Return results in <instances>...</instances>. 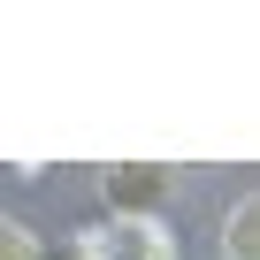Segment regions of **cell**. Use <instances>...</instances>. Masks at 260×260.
I'll return each instance as SVG.
<instances>
[{"mask_svg": "<svg viewBox=\"0 0 260 260\" xmlns=\"http://www.w3.org/2000/svg\"><path fill=\"white\" fill-rule=\"evenodd\" d=\"M222 260H260V191H245L230 214H222Z\"/></svg>", "mask_w": 260, "mask_h": 260, "instance_id": "6da1fadb", "label": "cell"}, {"mask_svg": "<svg viewBox=\"0 0 260 260\" xmlns=\"http://www.w3.org/2000/svg\"><path fill=\"white\" fill-rule=\"evenodd\" d=\"M169 184H176L169 169H115V176H107V199H122V207H138V199H161Z\"/></svg>", "mask_w": 260, "mask_h": 260, "instance_id": "7a4b0ae2", "label": "cell"}, {"mask_svg": "<svg viewBox=\"0 0 260 260\" xmlns=\"http://www.w3.org/2000/svg\"><path fill=\"white\" fill-rule=\"evenodd\" d=\"M0 245H8V260H39V237H31L23 222H8V237H0Z\"/></svg>", "mask_w": 260, "mask_h": 260, "instance_id": "3957f363", "label": "cell"}]
</instances>
